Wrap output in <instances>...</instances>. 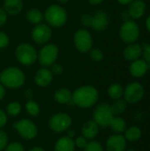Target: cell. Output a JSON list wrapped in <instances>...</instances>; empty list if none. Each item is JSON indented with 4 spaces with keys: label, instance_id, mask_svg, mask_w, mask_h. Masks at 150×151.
<instances>
[{
    "label": "cell",
    "instance_id": "obj_1",
    "mask_svg": "<svg viewBox=\"0 0 150 151\" xmlns=\"http://www.w3.org/2000/svg\"><path fill=\"white\" fill-rule=\"evenodd\" d=\"M98 98V90L93 86L86 85L74 90L72 96V104L80 108L88 109L94 106L97 103Z\"/></svg>",
    "mask_w": 150,
    "mask_h": 151
},
{
    "label": "cell",
    "instance_id": "obj_2",
    "mask_svg": "<svg viewBox=\"0 0 150 151\" xmlns=\"http://www.w3.org/2000/svg\"><path fill=\"white\" fill-rule=\"evenodd\" d=\"M25 81V73L18 67H7L0 73V83L8 88H19L24 85Z\"/></svg>",
    "mask_w": 150,
    "mask_h": 151
},
{
    "label": "cell",
    "instance_id": "obj_3",
    "mask_svg": "<svg viewBox=\"0 0 150 151\" xmlns=\"http://www.w3.org/2000/svg\"><path fill=\"white\" fill-rule=\"evenodd\" d=\"M43 16L47 24L54 27H60L64 26L67 20L66 11L62 6L57 4L50 5Z\"/></svg>",
    "mask_w": 150,
    "mask_h": 151
},
{
    "label": "cell",
    "instance_id": "obj_4",
    "mask_svg": "<svg viewBox=\"0 0 150 151\" xmlns=\"http://www.w3.org/2000/svg\"><path fill=\"white\" fill-rule=\"evenodd\" d=\"M72 124V117L65 112H58L52 115L49 119V127L51 131L61 134L71 128Z\"/></svg>",
    "mask_w": 150,
    "mask_h": 151
},
{
    "label": "cell",
    "instance_id": "obj_5",
    "mask_svg": "<svg viewBox=\"0 0 150 151\" xmlns=\"http://www.w3.org/2000/svg\"><path fill=\"white\" fill-rule=\"evenodd\" d=\"M113 118L114 115L111 111V105L108 104H100L94 110L93 120L99 126V127H109Z\"/></svg>",
    "mask_w": 150,
    "mask_h": 151
},
{
    "label": "cell",
    "instance_id": "obj_6",
    "mask_svg": "<svg viewBox=\"0 0 150 151\" xmlns=\"http://www.w3.org/2000/svg\"><path fill=\"white\" fill-rule=\"evenodd\" d=\"M18 61L24 65H31L37 60L38 54L35 49L29 43L19 44L15 50Z\"/></svg>",
    "mask_w": 150,
    "mask_h": 151
},
{
    "label": "cell",
    "instance_id": "obj_7",
    "mask_svg": "<svg viewBox=\"0 0 150 151\" xmlns=\"http://www.w3.org/2000/svg\"><path fill=\"white\" fill-rule=\"evenodd\" d=\"M14 128L20 137L25 140H34L38 134L36 125L28 119H22L14 124Z\"/></svg>",
    "mask_w": 150,
    "mask_h": 151
},
{
    "label": "cell",
    "instance_id": "obj_8",
    "mask_svg": "<svg viewBox=\"0 0 150 151\" xmlns=\"http://www.w3.org/2000/svg\"><path fill=\"white\" fill-rule=\"evenodd\" d=\"M119 35L124 42L127 44L133 43L138 40L140 36L139 26L132 20L125 21L120 27Z\"/></svg>",
    "mask_w": 150,
    "mask_h": 151
},
{
    "label": "cell",
    "instance_id": "obj_9",
    "mask_svg": "<svg viewBox=\"0 0 150 151\" xmlns=\"http://www.w3.org/2000/svg\"><path fill=\"white\" fill-rule=\"evenodd\" d=\"M57 56H58L57 46L53 43H48L45 44L41 49L37 59L39 60L40 64L43 67H49L51 66L54 63H56Z\"/></svg>",
    "mask_w": 150,
    "mask_h": 151
},
{
    "label": "cell",
    "instance_id": "obj_10",
    "mask_svg": "<svg viewBox=\"0 0 150 151\" xmlns=\"http://www.w3.org/2000/svg\"><path fill=\"white\" fill-rule=\"evenodd\" d=\"M74 45L80 52H88L93 47V38L91 34L86 29H79L73 36Z\"/></svg>",
    "mask_w": 150,
    "mask_h": 151
},
{
    "label": "cell",
    "instance_id": "obj_11",
    "mask_svg": "<svg viewBox=\"0 0 150 151\" xmlns=\"http://www.w3.org/2000/svg\"><path fill=\"white\" fill-rule=\"evenodd\" d=\"M144 96V88L139 82H132L124 89V99L127 104H137Z\"/></svg>",
    "mask_w": 150,
    "mask_h": 151
},
{
    "label": "cell",
    "instance_id": "obj_12",
    "mask_svg": "<svg viewBox=\"0 0 150 151\" xmlns=\"http://www.w3.org/2000/svg\"><path fill=\"white\" fill-rule=\"evenodd\" d=\"M52 35V30L48 24H37L32 30V38L38 44H45Z\"/></svg>",
    "mask_w": 150,
    "mask_h": 151
},
{
    "label": "cell",
    "instance_id": "obj_13",
    "mask_svg": "<svg viewBox=\"0 0 150 151\" xmlns=\"http://www.w3.org/2000/svg\"><path fill=\"white\" fill-rule=\"evenodd\" d=\"M126 140L123 134H113L106 141V151H125L126 149Z\"/></svg>",
    "mask_w": 150,
    "mask_h": 151
},
{
    "label": "cell",
    "instance_id": "obj_14",
    "mask_svg": "<svg viewBox=\"0 0 150 151\" xmlns=\"http://www.w3.org/2000/svg\"><path fill=\"white\" fill-rule=\"evenodd\" d=\"M53 81V73L47 67L39 69L34 74V82L41 88L48 87Z\"/></svg>",
    "mask_w": 150,
    "mask_h": 151
},
{
    "label": "cell",
    "instance_id": "obj_15",
    "mask_svg": "<svg viewBox=\"0 0 150 151\" xmlns=\"http://www.w3.org/2000/svg\"><path fill=\"white\" fill-rule=\"evenodd\" d=\"M109 16L104 11H98L92 16L91 26L96 31H103L109 25Z\"/></svg>",
    "mask_w": 150,
    "mask_h": 151
},
{
    "label": "cell",
    "instance_id": "obj_16",
    "mask_svg": "<svg viewBox=\"0 0 150 151\" xmlns=\"http://www.w3.org/2000/svg\"><path fill=\"white\" fill-rule=\"evenodd\" d=\"M99 126L93 119L88 120L83 124L81 127V134L88 141L95 140V138L99 134Z\"/></svg>",
    "mask_w": 150,
    "mask_h": 151
},
{
    "label": "cell",
    "instance_id": "obj_17",
    "mask_svg": "<svg viewBox=\"0 0 150 151\" xmlns=\"http://www.w3.org/2000/svg\"><path fill=\"white\" fill-rule=\"evenodd\" d=\"M146 12V4L142 0H134L129 4L128 14L130 18L137 19L141 18Z\"/></svg>",
    "mask_w": 150,
    "mask_h": 151
},
{
    "label": "cell",
    "instance_id": "obj_18",
    "mask_svg": "<svg viewBox=\"0 0 150 151\" xmlns=\"http://www.w3.org/2000/svg\"><path fill=\"white\" fill-rule=\"evenodd\" d=\"M149 66L144 59H136L129 66L130 73L135 78H141L146 74L148 72Z\"/></svg>",
    "mask_w": 150,
    "mask_h": 151
},
{
    "label": "cell",
    "instance_id": "obj_19",
    "mask_svg": "<svg viewBox=\"0 0 150 151\" xmlns=\"http://www.w3.org/2000/svg\"><path fill=\"white\" fill-rule=\"evenodd\" d=\"M142 55V47L137 43L129 44L123 51L124 58L128 61H134L139 59Z\"/></svg>",
    "mask_w": 150,
    "mask_h": 151
},
{
    "label": "cell",
    "instance_id": "obj_20",
    "mask_svg": "<svg viewBox=\"0 0 150 151\" xmlns=\"http://www.w3.org/2000/svg\"><path fill=\"white\" fill-rule=\"evenodd\" d=\"M75 144L73 139L69 138L68 136L60 137L54 145L55 151H75Z\"/></svg>",
    "mask_w": 150,
    "mask_h": 151
},
{
    "label": "cell",
    "instance_id": "obj_21",
    "mask_svg": "<svg viewBox=\"0 0 150 151\" xmlns=\"http://www.w3.org/2000/svg\"><path fill=\"white\" fill-rule=\"evenodd\" d=\"M23 9L22 0H4V10L7 15H17Z\"/></svg>",
    "mask_w": 150,
    "mask_h": 151
},
{
    "label": "cell",
    "instance_id": "obj_22",
    "mask_svg": "<svg viewBox=\"0 0 150 151\" xmlns=\"http://www.w3.org/2000/svg\"><path fill=\"white\" fill-rule=\"evenodd\" d=\"M72 93L66 88H60L57 89L54 93V100L59 104H72Z\"/></svg>",
    "mask_w": 150,
    "mask_h": 151
},
{
    "label": "cell",
    "instance_id": "obj_23",
    "mask_svg": "<svg viewBox=\"0 0 150 151\" xmlns=\"http://www.w3.org/2000/svg\"><path fill=\"white\" fill-rule=\"evenodd\" d=\"M111 131L114 134H124V132L126 131V122L124 119H122L121 117H114L113 119L111 120L110 127Z\"/></svg>",
    "mask_w": 150,
    "mask_h": 151
},
{
    "label": "cell",
    "instance_id": "obj_24",
    "mask_svg": "<svg viewBox=\"0 0 150 151\" xmlns=\"http://www.w3.org/2000/svg\"><path fill=\"white\" fill-rule=\"evenodd\" d=\"M142 135L141 129L138 127H130L126 129L124 132V137L126 140V142H134L141 139Z\"/></svg>",
    "mask_w": 150,
    "mask_h": 151
},
{
    "label": "cell",
    "instance_id": "obj_25",
    "mask_svg": "<svg viewBox=\"0 0 150 151\" xmlns=\"http://www.w3.org/2000/svg\"><path fill=\"white\" fill-rule=\"evenodd\" d=\"M107 94L109 97L112 100L120 99L124 96V88L118 83H113L109 87Z\"/></svg>",
    "mask_w": 150,
    "mask_h": 151
},
{
    "label": "cell",
    "instance_id": "obj_26",
    "mask_svg": "<svg viewBox=\"0 0 150 151\" xmlns=\"http://www.w3.org/2000/svg\"><path fill=\"white\" fill-rule=\"evenodd\" d=\"M126 108H127V103L123 98L114 100V103L111 105V109L114 117L123 114L126 111Z\"/></svg>",
    "mask_w": 150,
    "mask_h": 151
},
{
    "label": "cell",
    "instance_id": "obj_27",
    "mask_svg": "<svg viewBox=\"0 0 150 151\" xmlns=\"http://www.w3.org/2000/svg\"><path fill=\"white\" fill-rule=\"evenodd\" d=\"M43 17L44 16H43L42 12L38 9H30L27 12V20L30 21L33 24H35V25L42 23V21L43 19Z\"/></svg>",
    "mask_w": 150,
    "mask_h": 151
},
{
    "label": "cell",
    "instance_id": "obj_28",
    "mask_svg": "<svg viewBox=\"0 0 150 151\" xmlns=\"http://www.w3.org/2000/svg\"><path fill=\"white\" fill-rule=\"evenodd\" d=\"M25 108H26L27 112L32 117H37L41 111V108H40L39 104L33 100H28L26 103Z\"/></svg>",
    "mask_w": 150,
    "mask_h": 151
},
{
    "label": "cell",
    "instance_id": "obj_29",
    "mask_svg": "<svg viewBox=\"0 0 150 151\" xmlns=\"http://www.w3.org/2000/svg\"><path fill=\"white\" fill-rule=\"evenodd\" d=\"M22 107L19 103L18 102H11L6 106V114L11 117H16L21 112Z\"/></svg>",
    "mask_w": 150,
    "mask_h": 151
},
{
    "label": "cell",
    "instance_id": "obj_30",
    "mask_svg": "<svg viewBox=\"0 0 150 151\" xmlns=\"http://www.w3.org/2000/svg\"><path fill=\"white\" fill-rule=\"evenodd\" d=\"M84 151H104L103 144L95 140H91L88 142V144L84 148Z\"/></svg>",
    "mask_w": 150,
    "mask_h": 151
},
{
    "label": "cell",
    "instance_id": "obj_31",
    "mask_svg": "<svg viewBox=\"0 0 150 151\" xmlns=\"http://www.w3.org/2000/svg\"><path fill=\"white\" fill-rule=\"evenodd\" d=\"M88 52H89V56H90L91 59H93L94 61L100 62L104 58L103 52L98 48H92Z\"/></svg>",
    "mask_w": 150,
    "mask_h": 151
},
{
    "label": "cell",
    "instance_id": "obj_32",
    "mask_svg": "<svg viewBox=\"0 0 150 151\" xmlns=\"http://www.w3.org/2000/svg\"><path fill=\"white\" fill-rule=\"evenodd\" d=\"M4 151H26L23 145L19 142H12L7 144Z\"/></svg>",
    "mask_w": 150,
    "mask_h": 151
},
{
    "label": "cell",
    "instance_id": "obj_33",
    "mask_svg": "<svg viewBox=\"0 0 150 151\" xmlns=\"http://www.w3.org/2000/svg\"><path fill=\"white\" fill-rule=\"evenodd\" d=\"M74 141V144H75V147L78 148V149H81V150H84V148L86 147V145L88 144V140L80 135V136H76L75 139H73Z\"/></svg>",
    "mask_w": 150,
    "mask_h": 151
},
{
    "label": "cell",
    "instance_id": "obj_34",
    "mask_svg": "<svg viewBox=\"0 0 150 151\" xmlns=\"http://www.w3.org/2000/svg\"><path fill=\"white\" fill-rule=\"evenodd\" d=\"M8 143H9V138L7 134L2 129H0V151L4 150Z\"/></svg>",
    "mask_w": 150,
    "mask_h": 151
},
{
    "label": "cell",
    "instance_id": "obj_35",
    "mask_svg": "<svg viewBox=\"0 0 150 151\" xmlns=\"http://www.w3.org/2000/svg\"><path fill=\"white\" fill-rule=\"evenodd\" d=\"M142 55L144 58V60L148 64L149 68H150V45L144 44L142 48Z\"/></svg>",
    "mask_w": 150,
    "mask_h": 151
},
{
    "label": "cell",
    "instance_id": "obj_36",
    "mask_svg": "<svg viewBox=\"0 0 150 151\" xmlns=\"http://www.w3.org/2000/svg\"><path fill=\"white\" fill-rule=\"evenodd\" d=\"M9 44V36L6 33L0 31V49L5 48Z\"/></svg>",
    "mask_w": 150,
    "mask_h": 151
},
{
    "label": "cell",
    "instance_id": "obj_37",
    "mask_svg": "<svg viewBox=\"0 0 150 151\" xmlns=\"http://www.w3.org/2000/svg\"><path fill=\"white\" fill-rule=\"evenodd\" d=\"M51 73H53V74H56V75H60V74H62L63 73V72H64V67H63V65H60V64H58V63H54L51 66Z\"/></svg>",
    "mask_w": 150,
    "mask_h": 151
},
{
    "label": "cell",
    "instance_id": "obj_38",
    "mask_svg": "<svg viewBox=\"0 0 150 151\" xmlns=\"http://www.w3.org/2000/svg\"><path fill=\"white\" fill-rule=\"evenodd\" d=\"M7 121H8V115L4 110L0 109V129H2L6 126Z\"/></svg>",
    "mask_w": 150,
    "mask_h": 151
},
{
    "label": "cell",
    "instance_id": "obj_39",
    "mask_svg": "<svg viewBox=\"0 0 150 151\" xmlns=\"http://www.w3.org/2000/svg\"><path fill=\"white\" fill-rule=\"evenodd\" d=\"M91 20H92V16L88 13H85L81 16V23L85 27H90Z\"/></svg>",
    "mask_w": 150,
    "mask_h": 151
},
{
    "label": "cell",
    "instance_id": "obj_40",
    "mask_svg": "<svg viewBox=\"0 0 150 151\" xmlns=\"http://www.w3.org/2000/svg\"><path fill=\"white\" fill-rule=\"evenodd\" d=\"M7 20V13L4 9L0 8V27H2Z\"/></svg>",
    "mask_w": 150,
    "mask_h": 151
},
{
    "label": "cell",
    "instance_id": "obj_41",
    "mask_svg": "<svg viewBox=\"0 0 150 151\" xmlns=\"http://www.w3.org/2000/svg\"><path fill=\"white\" fill-rule=\"evenodd\" d=\"M66 136H68L69 138H71V139H74L75 137H76V131L74 130V129H68L67 130V134H66Z\"/></svg>",
    "mask_w": 150,
    "mask_h": 151
},
{
    "label": "cell",
    "instance_id": "obj_42",
    "mask_svg": "<svg viewBox=\"0 0 150 151\" xmlns=\"http://www.w3.org/2000/svg\"><path fill=\"white\" fill-rule=\"evenodd\" d=\"M5 96V87L0 83V101H2Z\"/></svg>",
    "mask_w": 150,
    "mask_h": 151
},
{
    "label": "cell",
    "instance_id": "obj_43",
    "mask_svg": "<svg viewBox=\"0 0 150 151\" xmlns=\"http://www.w3.org/2000/svg\"><path fill=\"white\" fill-rule=\"evenodd\" d=\"M88 3H89L90 4L97 5V4H101L103 0H88Z\"/></svg>",
    "mask_w": 150,
    "mask_h": 151
},
{
    "label": "cell",
    "instance_id": "obj_44",
    "mask_svg": "<svg viewBox=\"0 0 150 151\" xmlns=\"http://www.w3.org/2000/svg\"><path fill=\"white\" fill-rule=\"evenodd\" d=\"M133 1H134V0H118V2L121 4H129Z\"/></svg>",
    "mask_w": 150,
    "mask_h": 151
},
{
    "label": "cell",
    "instance_id": "obj_45",
    "mask_svg": "<svg viewBox=\"0 0 150 151\" xmlns=\"http://www.w3.org/2000/svg\"><path fill=\"white\" fill-rule=\"evenodd\" d=\"M29 151H46L43 148H42V147H34V148H32L31 150Z\"/></svg>",
    "mask_w": 150,
    "mask_h": 151
},
{
    "label": "cell",
    "instance_id": "obj_46",
    "mask_svg": "<svg viewBox=\"0 0 150 151\" xmlns=\"http://www.w3.org/2000/svg\"><path fill=\"white\" fill-rule=\"evenodd\" d=\"M146 27H147L148 30L150 32V16L148 17V19H147V20H146Z\"/></svg>",
    "mask_w": 150,
    "mask_h": 151
},
{
    "label": "cell",
    "instance_id": "obj_47",
    "mask_svg": "<svg viewBox=\"0 0 150 151\" xmlns=\"http://www.w3.org/2000/svg\"><path fill=\"white\" fill-rule=\"evenodd\" d=\"M59 2H61V3H63V4H65V3H67L69 0H58Z\"/></svg>",
    "mask_w": 150,
    "mask_h": 151
},
{
    "label": "cell",
    "instance_id": "obj_48",
    "mask_svg": "<svg viewBox=\"0 0 150 151\" xmlns=\"http://www.w3.org/2000/svg\"><path fill=\"white\" fill-rule=\"evenodd\" d=\"M125 151H135L134 150H125Z\"/></svg>",
    "mask_w": 150,
    "mask_h": 151
}]
</instances>
